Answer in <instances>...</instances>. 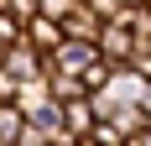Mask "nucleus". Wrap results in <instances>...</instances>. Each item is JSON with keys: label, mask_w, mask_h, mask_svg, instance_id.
I'll list each match as a JSON object with an SVG mask.
<instances>
[{"label": "nucleus", "mask_w": 151, "mask_h": 146, "mask_svg": "<svg viewBox=\"0 0 151 146\" xmlns=\"http://www.w3.org/2000/svg\"><path fill=\"white\" fill-rule=\"evenodd\" d=\"M99 58L104 63H115V68H130L136 63V52H141V42H136V31L125 26V21H104V31H99Z\"/></svg>", "instance_id": "1"}, {"label": "nucleus", "mask_w": 151, "mask_h": 146, "mask_svg": "<svg viewBox=\"0 0 151 146\" xmlns=\"http://www.w3.org/2000/svg\"><path fill=\"white\" fill-rule=\"evenodd\" d=\"M94 63H99V47H94V42H73V37H68V42H63L52 58H47V68H63V73H89Z\"/></svg>", "instance_id": "2"}, {"label": "nucleus", "mask_w": 151, "mask_h": 146, "mask_svg": "<svg viewBox=\"0 0 151 146\" xmlns=\"http://www.w3.org/2000/svg\"><path fill=\"white\" fill-rule=\"evenodd\" d=\"M94 125H99V110H94V99H89V94L63 104V131L73 136V141H89V136H94Z\"/></svg>", "instance_id": "3"}, {"label": "nucleus", "mask_w": 151, "mask_h": 146, "mask_svg": "<svg viewBox=\"0 0 151 146\" xmlns=\"http://www.w3.org/2000/svg\"><path fill=\"white\" fill-rule=\"evenodd\" d=\"M26 42H37L47 58H52V52L68 42V31H63V21H58V16H31V21H26Z\"/></svg>", "instance_id": "4"}, {"label": "nucleus", "mask_w": 151, "mask_h": 146, "mask_svg": "<svg viewBox=\"0 0 151 146\" xmlns=\"http://www.w3.org/2000/svg\"><path fill=\"white\" fill-rule=\"evenodd\" d=\"M63 31H68L73 42H99V31H104V21H99V16H94L89 5H83V0H78L73 11L63 16Z\"/></svg>", "instance_id": "5"}, {"label": "nucleus", "mask_w": 151, "mask_h": 146, "mask_svg": "<svg viewBox=\"0 0 151 146\" xmlns=\"http://www.w3.org/2000/svg\"><path fill=\"white\" fill-rule=\"evenodd\" d=\"M47 84H52V99L68 104V99H83L89 84H83V73H63V68H47Z\"/></svg>", "instance_id": "6"}, {"label": "nucleus", "mask_w": 151, "mask_h": 146, "mask_svg": "<svg viewBox=\"0 0 151 146\" xmlns=\"http://www.w3.org/2000/svg\"><path fill=\"white\" fill-rule=\"evenodd\" d=\"M21 131H26V110H21V104H0V141L16 146Z\"/></svg>", "instance_id": "7"}, {"label": "nucleus", "mask_w": 151, "mask_h": 146, "mask_svg": "<svg viewBox=\"0 0 151 146\" xmlns=\"http://www.w3.org/2000/svg\"><path fill=\"white\" fill-rule=\"evenodd\" d=\"M21 37H26V21L11 16V11H0V47H16Z\"/></svg>", "instance_id": "8"}, {"label": "nucleus", "mask_w": 151, "mask_h": 146, "mask_svg": "<svg viewBox=\"0 0 151 146\" xmlns=\"http://www.w3.org/2000/svg\"><path fill=\"white\" fill-rule=\"evenodd\" d=\"M83 5H89V11L99 16V21H120V16L130 11V5H125V0H83Z\"/></svg>", "instance_id": "9"}, {"label": "nucleus", "mask_w": 151, "mask_h": 146, "mask_svg": "<svg viewBox=\"0 0 151 146\" xmlns=\"http://www.w3.org/2000/svg\"><path fill=\"white\" fill-rule=\"evenodd\" d=\"M0 11L21 16V21H31V16H42V0H0Z\"/></svg>", "instance_id": "10"}, {"label": "nucleus", "mask_w": 151, "mask_h": 146, "mask_svg": "<svg viewBox=\"0 0 151 146\" xmlns=\"http://www.w3.org/2000/svg\"><path fill=\"white\" fill-rule=\"evenodd\" d=\"M16 146H52V136H47L42 125H37V120H26V131L16 136Z\"/></svg>", "instance_id": "11"}, {"label": "nucleus", "mask_w": 151, "mask_h": 146, "mask_svg": "<svg viewBox=\"0 0 151 146\" xmlns=\"http://www.w3.org/2000/svg\"><path fill=\"white\" fill-rule=\"evenodd\" d=\"M16 94H21V78L11 68H0V104H16Z\"/></svg>", "instance_id": "12"}, {"label": "nucleus", "mask_w": 151, "mask_h": 146, "mask_svg": "<svg viewBox=\"0 0 151 146\" xmlns=\"http://www.w3.org/2000/svg\"><path fill=\"white\" fill-rule=\"evenodd\" d=\"M73 5H78V0H42V16H58V21H63Z\"/></svg>", "instance_id": "13"}, {"label": "nucleus", "mask_w": 151, "mask_h": 146, "mask_svg": "<svg viewBox=\"0 0 151 146\" xmlns=\"http://www.w3.org/2000/svg\"><path fill=\"white\" fill-rule=\"evenodd\" d=\"M141 120H146V125H151V84L141 89Z\"/></svg>", "instance_id": "14"}, {"label": "nucleus", "mask_w": 151, "mask_h": 146, "mask_svg": "<svg viewBox=\"0 0 151 146\" xmlns=\"http://www.w3.org/2000/svg\"><path fill=\"white\" fill-rule=\"evenodd\" d=\"M125 5H151V0H125Z\"/></svg>", "instance_id": "15"}]
</instances>
